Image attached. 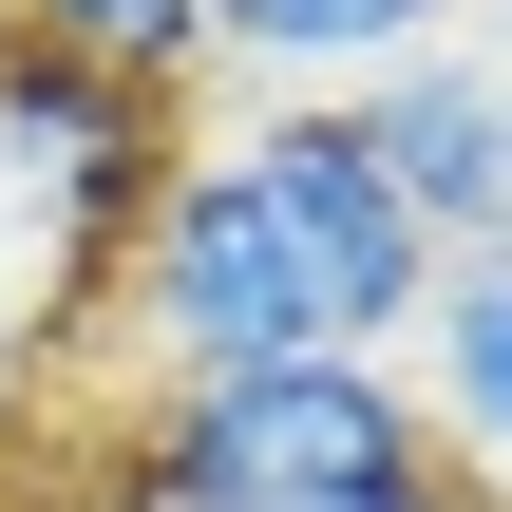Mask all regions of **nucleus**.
I'll use <instances>...</instances> for the list:
<instances>
[{"label": "nucleus", "instance_id": "obj_5", "mask_svg": "<svg viewBox=\"0 0 512 512\" xmlns=\"http://www.w3.org/2000/svg\"><path fill=\"white\" fill-rule=\"evenodd\" d=\"M418 418H437V456L475 475V494H512V247H437V285H418Z\"/></svg>", "mask_w": 512, "mask_h": 512}, {"label": "nucleus", "instance_id": "obj_2", "mask_svg": "<svg viewBox=\"0 0 512 512\" xmlns=\"http://www.w3.org/2000/svg\"><path fill=\"white\" fill-rule=\"evenodd\" d=\"M114 512H512L437 456L399 361H228L152 380L114 437Z\"/></svg>", "mask_w": 512, "mask_h": 512}, {"label": "nucleus", "instance_id": "obj_6", "mask_svg": "<svg viewBox=\"0 0 512 512\" xmlns=\"http://www.w3.org/2000/svg\"><path fill=\"white\" fill-rule=\"evenodd\" d=\"M475 0H190V38H209V76H285V95H361V76H399L418 38H456Z\"/></svg>", "mask_w": 512, "mask_h": 512}, {"label": "nucleus", "instance_id": "obj_3", "mask_svg": "<svg viewBox=\"0 0 512 512\" xmlns=\"http://www.w3.org/2000/svg\"><path fill=\"white\" fill-rule=\"evenodd\" d=\"M190 152V95H152V76H114V57H57V38H19L0 19V209L38 228V361L114 304V247H133V209H152V171Z\"/></svg>", "mask_w": 512, "mask_h": 512}, {"label": "nucleus", "instance_id": "obj_1", "mask_svg": "<svg viewBox=\"0 0 512 512\" xmlns=\"http://www.w3.org/2000/svg\"><path fill=\"white\" fill-rule=\"evenodd\" d=\"M418 285H437V247L380 190V152L342 133V95H285L152 171L95 323H133L152 380H228V361H380L418 323Z\"/></svg>", "mask_w": 512, "mask_h": 512}, {"label": "nucleus", "instance_id": "obj_7", "mask_svg": "<svg viewBox=\"0 0 512 512\" xmlns=\"http://www.w3.org/2000/svg\"><path fill=\"white\" fill-rule=\"evenodd\" d=\"M19 38H57V57H114V76H152V95H190L209 76V38H190V0H0Z\"/></svg>", "mask_w": 512, "mask_h": 512}, {"label": "nucleus", "instance_id": "obj_8", "mask_svg": "<svg viewBox=\"0 0 512 512\" xmlns=\"http://www.w3.org/2000/svg\"><path fill=\"white\" fill-rule=\"evenodd\" d=\"M19 456H38V342H19V304H0V494H19Z\"/></svg>", "mask_w": 512, "mask_h": 512}, {"label": "nucleus", "instance_id": "obj_9", "mask_svg": "<svg viewBox=\"0 0 512 512\" xmlns=\"http://www.w3.org/2000/svg\"><path fill=\"white\" fill-rule=\"evenodd\" d=\"M494 76H512V0H494Z\"/></svg>", "mask_w": 512, "mask_h": 512}, {"label": "nucleus", "instance_id": "obj_4", "mask_svg": "<svg viewBox=\"0 0 512 512\" xmlns=\"http://www.w3.org/2000/svg\"><path fill=\"white\" fill-rule=\"evenodd\" d=\"M342 133L380 152V190L418 209V247H512V76L475 38H418L399 76H361Z\"/></svg>", "mask_w": 512, "mask_h": 512}]
</instances>
